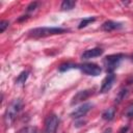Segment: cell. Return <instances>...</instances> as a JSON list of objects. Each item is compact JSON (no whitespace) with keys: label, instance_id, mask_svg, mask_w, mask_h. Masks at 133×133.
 I'll use <instances>...</instances> for the list:
<instances>
[{"label":"cell","instance_id":"6da1fadb","mask_svg":"<svg viewBox=\"0 0 133 133\" xmlns=\"http://www.w3.org/2000/svg\"><path fill=\"white\" fill-rule=\"evenodd\" d=\"M22 108H23V101L21 99H15L8 105V107L5 110L4 117H3V121H4L5 126L9 127L14 123V121L16 119L17 115L22 110Z\"/></svg>","mask_w":133,"mask_h":133},{"label":"cell","instance_id":"7a4b0ae2","mask_svg":"<svg viewBox=\"0 0 133 133\" xmlns=\"http://www.w3.org/2000/svg\"><path fill=\"white\" fill-rule=\"evenodd\" d=\"M66 31H68L66 29L61 27H37V28L31 29L28 33L30 36H33V37H45L49 35L61 34Z\"/></svg>","mask_w":133,"mask_h":133},{"label":"cell","instance_id":"3957f363","mask_svg":"<svg viewBox=\"0 0 133 133\" xmlns=\"http://www.w3.org/2000/svg\"><path fill=\"white\" fill-rule=\"evenodd\" d=\"M125 57L124 54L118 53V54H112V55H108L104 58L103 62L104 65L106 66V71L108 74L113 73V71L118 66L119 62L123 60V58Z\"/></svg>","mask_w":133,"mask_h":133},{"label":"cell","instance_id":"277c9868","mask_svg":"<svg viewBox=\"0 0 133 133\" xmlns=\"http://www.w3.org/2000/svg\"><path fill=\"white\" fill-rule=\"evenodd\" d=\"M79 69L83 74L88 75V76H99L102 72L101 68L96 64V63H90V62H86V63H81V64H77V68Z\"/></svg>","mask_w":133,"mask_h":133},{"label":"cell","instance_id":"5b68a950","mask_svg":"<svg viewBox=\"0 0 133 133\" xmlns=\"http://www.w3.org/2000/svg\"><path fill=\"white\" fill-rule=\"evenodd\" d=\"M59 125V119L56 114H50L45 122V133H55Z\"/></svg>","mask_w":133,"mask_h":133},{"label":"cell","instance_id":"8992f818","mask_svg":"<svg viewBox=\"0 0 133 133\" xmlns=\"http://www.w3.org/2000/svg\"><path fill=\"white\" fill-rule=\"evenodd\" d=\"M92 107V104L91 103H84L82 104L81 106H79L78 108H76L72 113H71V116L74 117V118H80L82 116H84Z\"/></svg>","mask_w":133,"mask_h":133},{"label":"cell","instance_id":"52a82bcc","mask_svg":"<svg viewBox=\"0 0 133 133\" xmlns=\"http://www.w3.org/2000/svg\"><path fill=\"white\" fill-rule=\"evenodd\" d=\"M114 81H115V75H114L113 73L108 74V75L104 78V80H103V82H102V86H101L100 92L105 94V92L109 91V90L111 89V87H112Z\"/></svg>","mask_w":133,"mask_h":133},{"label":"cell","instance_id":"ba28073f","mask_svg":"<svg viewBox=\"0 0 133 133\" xmlns=\"http://www.w3.org/2000/svg\"><path fill=\"white\" fill-rule=\"evenodd\" d=\"M91 95H92V90H90V89L80 90V91H78V92L73 97V99H72V101H71V105H76V104L82 102L83 100H86V99H87L89 96H91Z\"/></svg>","mask_w":133,"mask_h":133},{"label":"cell","instance_id":"9c48e42d","mask_svg":"<svg viewBox=\"0 0 133 133\" xmlns=\"http://www.w3.org/2000/svg\"><path fill=\"white\" fill-rule=\"evenodd\" d=\"M102 54H103V50L101 48H92V49L84 51L82 53V55H81V58L87 60V59H90V58H95V57L101 56Z\"/></svg>","mask_w":133,"mask_h":133},{"label":"cell","instance_id":"30bf717a","mask_svg":"<svg viewBox=\"0 0 133 133\" xmlns=\"http://www.w3.org/2000/svg\"><path fill=\"white\" fill-rule=\"evenodd\" d=\"M123 27V24L119 23V22H114V21H106L102 24V30L106 31V32H110V31H113L115 29H121Z\"/></svg>","mask_w":133,"mask_h":133},{"label":"cell","instance_id":"8fae6325","mask_svg":"<svg viewBox=\"0 0 133 133\" xmlns=\"http://www.w3.org/2000/svg\"><path fill=\"white\" fill-rule=\"evenodd\" d=\"M114 114H115V109L111 107V108L106 109V110L102 113V117H103V119H105V121H111V119L114 117Z\"/></svg>","mask_w":133,"mask_h":133},{"label":"cell","instance_id":"7c38bea8","mask_svg":"<svg viewBox=\"0 0 133 133\" xmlns=\"http://www.w3.org/2000/svg\"><path fill=\"white\" fill-rule=\"evenodd\" d=\"M76 5V2L75 1H72V0H64L62 3H61V10H71L74 8V6Z\"/></svg>","mask_w":133,"mask_h":133},{"label":"cell","instance_id":"4fadbf2b","mask_svg":"<svg viewBox=\"0 0 133 133\" xmlns=\"http://www.w3.org/2000/svg\"><path fill=\"white\" fill-rule=\"evenodd\" d=\"M28 72L27 71H23V72H21L20 73V75L18 76V78L16 79V83H18V84H23V83H25V81L27 80V78H28Z\"/></svg>","mask_w":133,"mask_h":133},{"label":"cell","instance_id":"5bb4252c","mask_svg":"<svg viewBox=\"0 0 133 133\" xmlns=\"http://www.w3.org/2000/svg\"><path fill=\"white\" fill-rule=\"evenodd\" d=\"M96 21V18L95 17H89V18H85V19H83L81 22H80V24H79V26H78V28L79 29H82V28H84V27H86L88 24H90V23H92V22H95Z\"/></svg>","mask_w":133,"mask_h":133},{"label":"cell","instance_id":"9a60e30c","mask_svg":"<svg viewBox=\"0 0 133 133\" xmlns=\"http://www.w3.org/2000/svg\"><path fill=\"white\" fill-rule=\"evenodd\" d=\"M127 95H128V90H127L126 88L121 89V90L118 91V94H117L116 98H115V103H121V102H122V101L127 97Z\"/></svg>","mask_w":133,"mask_h":133},{"label":"cell","instance_id":"2e32d148","mask_svg":"<svg viewBox=\"0 0 133 133\" xmlns=\"http://www.w3.org/2000/svg\"><path fill=\"white\" fill-rule=\"evenodd\" d=\"M77 68V64H73V63H63L61 65H59L58 70L59 72H65V71H69L71 69H76Z\"/></svg>","mask_w":133,"mask_h":133},{"label":"cell","instance_id":"e0dca14e","mask_svg":"<svg viewBox=\"0 0 133 133\" xmlns=\"http://www.w3.org/2000/svg\"><path fill=\"white\" fill-rule=\"evenodd\" d=\"M19 133H38V130H37V128H36V127L28 126V127L23 128Z\"/></svg>","mask_w":133,"mask_h":133},{"label":"cell","instance_id":"ac0fdd59","mask_svg":"<svg viewBox=\"0 0 133 133\" xmlns=\"http://www.w3.org/2000/svg\"><path fill=\"white\" fill-rule=\"evenodd\" d=\"M125 114H126V116H127L128 118L133 117V104H130V105L127 107V109H126V111H125Z\"/></svg>","mask_w":133,"mask_h":133},{"label":"cell","instance_id":"d6986e66","mask_svg":"<svg viewBox=\"0 0 133 133\" xmlns=\"http://www.w3.org/2000/svg\"><path fill=\"white\" fill-rule=\"evenodd\" d=\"M8 25H9L8 21H5V20L1 21V22H0V32H1V33H2V32H4V31H5V29L8 27Z\"/></svg>","mask_w":133,"mask_h":133},{"label":"cell","instance_id":"ffe728a7","mask_svg":"<svg viewBox=\"0 0 133 133\" xmlns=\"http://www.w3.org/2000/svg\"><path fill=\"white\" fill-rule=\"evenodd\" d=\"M37 5H38V2H31V3L27 6V11H32V10H34V9L37 7Z\"/></svg>","mask_w":133,"mask_h":133},{"label":"cell","instance_id":"44dd1931","mask_svg":"<svg viewBox=\"0 0 133 133\" xmlns=\"http://www.w3.org/2000/svg\"><path fill=\"white\" fill-rule=\"evenodd\" d=\"M127 131H128V127H124V128H122V129L119 130L118 133H126Z\"/></svg>","mask_w":133,"mask_h":133},{"label":"cell","instance_id":"7402d4cb","mask_svg":"<svg viewBox=\"0 0 133 133\" xmlns=\"http://www.w3.org/2000/svg\"><path fill=\"white\" fill-rule=\"evenodd\" d=\"M131 60H132V61H133V54H132V55H131Z\"/></svg>","mask_w":133,"mask_h":133}]
</instances>
